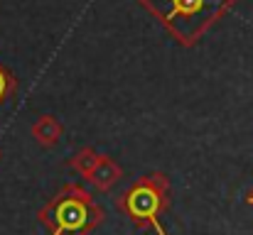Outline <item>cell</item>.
<instances>
[{"label": "cell", "instance_id": "277c9868", "mask_svg": "<svg viewBox=\"0 0 253 235\" xmlns=\"http://www.w3.org/2000/svg\"><path fill=\"white\" fill-rule=\"evenodd\" d=\"M251 201H253V199H251Z\"/></svg>", "mask_w": 253, "mask_h": 235}, {"label": "cell", "instance_id": "7a4b0ae2", "mask_svg": "<svg viewBox=\"0 0 253 235\" xmlns=\"http://www.w3.org/2000/svg\"><path fill=\"white\" fill-rule=\"evenodd\" d=\"M118 206L138 223V226H153L158 235H165V228H163V223H160V211H163V206H165V201H163V194H160V189L155 186V184H150V181H145V184H138V186H133L121 201H118Z\"/></svg>", "mask_w": 253, "mask_h": 235}, {"label": "cell", "instance_id": "3957f363", "mask_svg": "<svg viewBox=\"0 0 253 235\" xmlns=\"http://www.w3.org/2000/svg\"><path fill=\"white\" fill-rule=\"evenodd\" d=\"M204 0H177V10H184V12H197L202 10Z\"/></svg>", "mask_w": 253, "mask_h": 235}, {"label": "cell", "instance_id": "6da1fadb", "mask_svg": "<svg viewBox=\"0 0 253 235\" xmlns=\"http://www.w3.org/2000/svg\"><path fill=\"white\" fill-rule=\"evenodd\" d=\"M101 218L103 213L79 189H67L44 213H40V221L52 228V235H86Z\"/></svg>", "mask_w": 253, "mask_h": 235}]
</instances>
